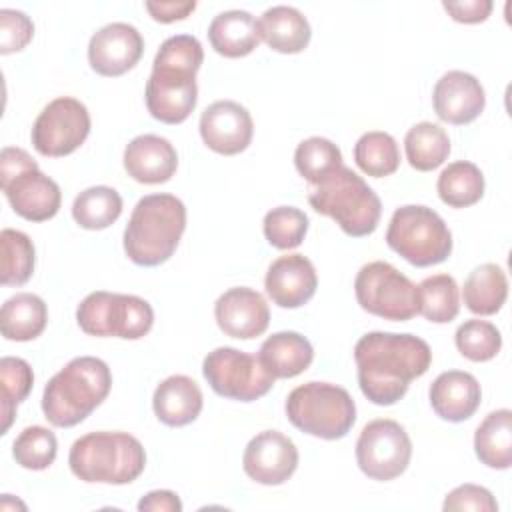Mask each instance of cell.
<instances>
[{"instance_id": "cell-1", "label": "cell", "mask_w": 512, "mask_h": 512, "mask_svg": "<svg viewBox=\"0 0 512 512\" xmlns=\"http://www.w3.org/2000/svg\"><path fill=\"white\" fill-rule=\"evenodd\" d=\"M358 386L378 406H392L404 398L412 380L424 376L432 364L426 340L414 334L368 332L354 346Z\"/></svg>"}, {"instance_id": "cell-2", "label": "cell", "mask_w": 512, "mask_h": 512, "mask_svg": "<svg viewBox=\"0 0 512 512\" xmlns=\"http://www.w3.org/2000/svg\"><path fill=\"white\" fill-rule=\"evenodd\" d=\"M202 60V44L190 34H176L162 42L146 82V108L152 118L180 124L192 114L198 100L196 72Z\"/></svg>"}, {"instance_id": "cell-3", "label": "cell", "mask_w": 512, "mask_h": 512, "mask_svg": "<svg viewBox=\"0 0 512 512\" xmlns=\"http://www.w3.org/2000/svg\"><path fill=\"white\" fill-rule=\"evenodd\" d=\"M110 388L112 374L104 360L94 356L72 358L44 386V418L52 426L72 428L106 400Z\"/></svg>"}, {"instance_id": "cell-4", "label": "cell", "mask_w": 512, "mask_h": 512, "mask_svg": "<svg viewBox=\"0 0 512 512\" xmlns=\"http://www.w3.org/2000/svg\"><path fill=\"white\" fill-rule=\"evenodd\" d=\"M186 230V206L174 194L140 198L124 228V252L138 266L164 264Z\"/></svg>"}, {"instance_id": "cell-5", "label": "cell", "mask_w": 512, "mask_h": 512, "mask_svg": "<svg viewBox=\"0 0 512 512\" xmlns=\"http://www.w3.org/2000/svg\"><path fill=\"white\" fill-rule=\"evenodd\" d=\"M70 470L90 484H130L146 466L142 442L128 432H88L68 454Z\"/></svg>"}, {"instance_id": "cell-6", "label": "cell", "mask_w": 512, "mask_h": 512, "mask_svg": "<svg viewBox=\"0 0 512 512\" xmlns=\"http://www.w3.org/2000/svg\"><path fill=\"white\" fill-rule=\"evenodd\" d=\"M310 206L336 220V224L352 238H362L378 228L382 202L378 194L352 168L340 166L320 184L310 188Z\"/></svg>"}, {"instance_id": "cell-7", "label": "cell", "mask_w": 512, "mask_h": 512, "mask_svg": "<svg viewBox=\"0 0 512 512\" xmlns=\"http://www.w3.org/2000/svg\"><path fill=\"white\" fill-rule=\"evenodd\" d=\"M290 424L322 440L344 438L356 422V404L350 392L330 382L296 386L284 404Z\"/></svg>"}, {"instance_id": "cell-8", "label": "cell", "mask_w": 512, "mask_h": 512, "mask_svg": "<svg viewBox=\"0 0 512 512\" xmlns=\"http://www.w3.org/2000/svg\"><path fill=\"white\" fill-rule=\"evenodd\" d=\"M0 186L12 210L30 222L58 214L62 194L58 184L40 172L36 160L22 148L6 146L0 154Z\"/></svg>"}, {"instance_id": "cell-9", "label": "cell", "mask_w": 512, "mask_h": 512, "mask_svg": "<svg viewBox=\"0 0 512 512\" xmlns=\"http://www.w3.org/2000/svg\"><path fill=\"white\" fill-rule=\"evenodd\" d=\"M386 244L406 262L418 268L444 262L452 252V232L438 212L420 204L394 210Z\"/></svg>"}, {"instance_id": "cell-10", "label": "cell", "mask_w": 512, "mask_h": 512, "mask_svg": "<svg viewBox=\"0 0 512 512\" xmlns=\"http://www.w3.org/2000/svg\"><path fill=\"white\" fill-rule=\"evenodd\" d=\"M76 322L90 336L138 340L150 332L154 310L140 296L96 290L78 304Z\"/></svg>"}, {"instance_id": "cell-11", "label": "cell", "mask_w": 512, "mask_h": 512, "mask_svg": "<svg viewBox=\"0 0 512 512\" xmlns=\"http://www.w3.org/2000/svg\"><path fill=\"white\" fill-rule=\"evenodd\" d=\"M354 292L362 310L384 320L406 322L418 314V286L384 260L358 270Z\"/></svg>"}, {"instance_id": "cell-12", "label": "cell", "mask_w": 512, "mask_h": 512, "mask_svg": "<svg viewBox=\"0 0 512 512\" xmlns=\"http://www.w3.org/2000/svg\"><path fill=\"white\" fill-rule=\"evenodd\" d=\"M202 374L218 396L240 402L262 398L276 380L258 356L232 346H220L208 352L202 362Z\"/></svg>"}, {"instance_id": "cell-13", "label": "cell", "mask_w": 512, "mask_h": 512, "mask_svg": "<svg viewBox=\"0 0 512 512\" xmlns=\"http://www.w3.org/2000/svg\"><path fill=\"white\" fill-rule=\"evenodd\" d=\"M412 458V442L404 426L390 418L368 422L356 440L358 468L372 480L388 482L404 474Z\"/></svg>"}, {"instance_id": "cell-14", "label": "cell", "mask_w": 512, "mask_h": 512, "mask_svg": "<svg viewBox=\"0 0 512 512\" xmlns=\"http://www.w3.org/2000/svg\"><path fill=\"white\" fill-rule=\"evenodd\" d=\"M90 134L88 108L72 98L60 96L48 102L34 120L30 140L38 154L60 158L78 150Z\"/></svg>"}, {"instance_id": "cell-15", "label": "cell", "mask_w": 512, "mask_h": 512, "mask_svg": "<svg viewBox=\"0 0 512 512\" xmlns=\"http://www.w3.org/2000/svg\"><path fill=\"white\" fill-rule=\"evenodd\" d=\"M242 468L258 484H284L298 468V448L286 434L264 430L246 444Z\"/></svg>"}, {"instance_id": "cell-16", "label": "cell", "mask_w": 512, "mask_h": 512, "mask_svg": "<svg viewBox=\"0 0 512 512\" xmlns=\"http://www.w3.org/2000/svg\"><path fill=\"white\" fill-rule=\"evenodd\" d=\"M144 52L140 32L126 22H112L96 30L88 44V62L100 76H122L132 70Z\"/></svg>"}, {"instance_id": "cell-17", "label": "cell", "mask_w": 512, "mask_h": 512, "mask_svg": "<svg viewBox=\"0 0 512 512\" xmlns=\"http://www.w3.org/2000/svg\"><path fill=\"white\" fill-rule=\"evenodd\" d=\"M202 142L224 156L244 152L254 134L250 112L234 100H216L200 116Z\"/></svg>"}, {"instance_id": "cell-18", "label": "cell", "mask_w": 512, "mask_h": 512, "mask_svg": "<svg viewBox=\"0 0 512 512\" xmlns=\"http://www.w3.org/2000/svg\"><path fill=\"white\" fill-rule=\"evenodd\" d=\"M214 318L226 336L250 340L266 332L270 324V308L260 292L236 286L216 300Z\"/></svg>"}, {"instance_id": "cell-19", "label": "cell", "mask_w": 512, "mask_h": 512, "mask_svg": "<svg viewBox=\"0 0 512 512\" xmlns=\"http://www.w3.org/2000/svg\"><path fill=\"white\" fill-rule=\"evenodd\" d=\"M432 104L440 120L462 126L470 124L482 114L486 106V94L476 76L464 70H450L436 82Z\"/></svg>"}, {"instance_id": "cell-20", "label": "cell", "mask_w": 512, "mask_h": 512, "mask_svg": "<svg viewBox=\"0 0 512 512\" xmlns=\"http://www.w3.org/2000/svg\"><path fill=\"white\" fill-rule=\"evenodd\" d=\"M264 288L276 306L300 308L318 288L314 264L304 254L280 256L268 266Z\"/></svg>"}, {"instance_id": "cell-21", "label": "cell", "mask_w": 512, "mask_h": 512, "mask_svg": "<svg viewBox=\"0 0 512 512\" xmlns=\"http://www.w3.org/2000/svg\"><path fill=\"white\" fill-rule=\"evenodd\" d=\"M176 168V148L158 134H140L124 150V170L140 184L168 182Z\"/></svg>"}, {"instance_id": "cell-22", "label": "cell", "mask_w": 512, "mask_h": 512, "mask_svg": "<svg viewBox=\"0 0 512 512\" xmlns=\"http://www.w3.org/2000/svg\"><path fill=\"white\" fill-rule=\"evenodd\" d=\"M432 410L448 422L468 420L480 406L482 390L478 380L464 370H448L430 384Z\"/></svg>"}, {"instance_id": "cell-23", "label": "cell", "mask_w": 512, "mask_h": 512, "mask_svg": "<svg viewBox=\"0 0 512 512\" xmlns=\"http://www.w3.org/2000/svg\"><path fill=\"white\" fill-rule=\"evenodd\" d=\"M202 390L184 374H174L162 380L152 396V408L156 418L172 428L194 422L202 412Z\"/></svg>"}, {"instance_id": "cell-24", "label": "cell", "mask_w": 512, "mask_h": 512, "mask_svg": "<svg viewBox=\"0 0 512 512\" xmlns=\"http://www.w3.org/2000/svg\"><path fill=\"white\" fill-rule=\"evenodd\" d=\"M210 46L224 58L248 56L260 44L258 20L246 10H226L208 26Z\"/></svg>"}, {"instance_id": "cell-25", "label": "cell", "mask_w": 512, "mask_h": 512, "mask_svg": "<svg viewBox=\"0 0 512 512\" xmlns=\"http://www.w3.org/2000/svg\"><path fill=\"white\" fill-rule=\"evenodd\" d=\"M260 40L280 54H298L310 44V24L306 16L292 6H272L258 20Z\"/></svg>"}, {"instance_id": "cell-26", "label": "cell", "mask_w": 512, "mask_h": 512, "mask_svg": "<svg viewBox=\"0 0 512 512\" xmlns=\"http://www.w3.org/2000/svg\"><path fill=\"white\" fill-rule=\"evenodd\" d=\"M258 358L274 378H294L312 364L314 350L306 336L284 330L262 342Z\"/></svg>"}, {"instance_id": "cell-27", "label": "cell", "mask_w": 512, "mask_h": 512, "mask_svg": "<svg viewBox=\"0 0 512 512\" xmlns=\"http://www.w3.org/2000/svg\"><path fill=\"white\" fill-rule=\"evenodd\" d=\"M48 322L44 300L30 292H20L2 304L0 330L6 340L28 342L38 338Z\"/></svg>"}, {"instance_id": "cell-28", "label": "cell", "mask_w": 512, "mask_h": 512, "mask_svg": "<svg viewBox=\"0 0 512 512\" xmlns=\"http://www.w3.org/2000/svg\"><path fill=\"white\" fill-rule=\"evenodd\" d=\"M474 452L482 464L496 470L512 466V412H490L474 432Z\"/></svg>"}, {"instance_id": "cell-29", "label": "cell", "mask_w": 512, "mask_h": 512, "mask_svg": "<svg viewBox=\"0 0 512 512\" xmlns=\"http://www.w3.org/2000/svg\"><path fill=\"white\" fill-rule=\"evenodd\" d=\"M462 298L472 314H496L508 298V278L504 270L492 262L476 266L464 282Z\"/></svg>"}, {"instance_id": "cell-30", "label": "cell", "mask_w": 512, "mask_h": 512, "mask_svg": "<svg viewBox=\"0 0 512 512\" xmlns=\"http://www.w3.org/2000/svg\"><path fill=\"white\" fill-rule=\"evenodd\" d=\"M406 160L414 170L430 172L444 164L450 154V138L446 130L432 122L414 124L404 138Z\"/></svg>"}, {"instance_id": "cell-31", "label": "cell", "mask_w": 512, "mask_h": 512, "mask_svg": "<svg viewBox=\"0 0 512 512\" xmlns=\"http://www.w3.org/2000/svg\"><path fill=\"white\" fill-rule=\"evenodd\" d=\"M440 200L450 208L476 204L484 194V176L474 162L458 160L448 164L436 182Z\"/></svg>"}, {"instance_id": "cell-32", "label": "cell", "mask_w": 512, "mask_h": 512, "mask_svg": "<svg viewBox=\"0 0 512 512\" xmlns=\"http://www.w3.org/2000/svg\"><path fill=\"white\" fill-rule=\"evenodd\" d=\"M122 214V196L110 186H90L72 204V218L86 230H104Z\"/></svg>"}, {"instance_id": "cell-33", "label": "cell", "mask_w": 512, "mask_h": 512, "mask_svg": "<svg viewBox=\"0 0 512 512\" xmlns=\"http://www.w3.org/2000/svg\"><path fill=\"white\" fill-rule=\"evenodd\" d=\"M460 312L458 284L450 274H434L418 284V314L428 322L446 324Z\"/></svg>"}, {"instance_id": "cell-34", "label": "cell", "mask_w": 512, "mask_h": 512, "mask_svg": "<svg viewBox=\"0 0 512 512\" xmlns=\"http://www.w3.org/2000/svg\"><path fill=\"white\" fill-rule=\"evenodd\" d=\"M354 160L364 174L372 178H382L398 170L400 150L396 140L388 132L372 130L364 132L358 138L354 146Z\"/></svg>"}, {"instance_id": "cell-35", "label": "cell", "mask_w": 512, "mask_h": 512, "mask_svg": "<svg viewBox=\"0 0 512 512\" xmlns=\"http://www.w3.org/2000/svg\"><path fill=\"white\" fill-rule=\"evenodd\" d=\"M294 166L310 186H316L342 166V152L332 140L310 136L298 144Z\"/></svg>"}, {"instance_id": "cell-36", "label": "cell", "mask_w": 512, "mask_h": 512, "mask_svg": "<svg viewBox=\"0 0 512 512\" xmlns=\"http://www.w3.org/2000/svg\"><path fill=\"white\" fill-rule=\"evenodd\" d=\"M2 248V272L0 280L4 286H22L34 272V244L28 234L12 228L0 232Z\"/></svg>"}, {"instance_id": "cell-37", "label": "cell", "mask_w": 512, "mask_h": 512, "mask_svg": "<svg viewBox=\"0 0 512 512\" xmlns=\"http://www.w3.org/2000/svg\"><path fill=\"white\" fill-rule=\"evenodd\" d=\"M34 384L32 368L18 356H4L0 360V390H2V434L8 432L16 408L30 394Z\"/></svg>"}, {"instance_id": "cell-38", "label": "cell", "mask_w": 512, "mask_h": 512, "mask_svg": "<svg viewBox=\"0 0 512 512\" xmlns=\"http://www.w3.org/2000/svg\"><path fill=\"white\" fill-rule=\"evenodd\" d=\"M454 342L464 358L472 362H488L500 352L502 334L492 322L472 318L458 326Z\"/></svg>"}, {"instance_id": "cell-39", "label": "cell", "mask_w": 512, "mask_h": 512, "mask_svg": "<svg viewBox=\"0 0 512 512\" xmlns=\"http://www.w3.org/2000/svg\"><path fill=\"white\" fill-rule=\"evenodd\" d=\"M56 452V436L46 426L24 428L12 444V456L16 464L26 470H46L56 460Z\"/></svg>"}, {"instance_id": "cell-40", "label": "cell", "mask_w": 512, "mask_h": 512, "mask_svg": "<svg viewBox=\"0 0 512 512\" xmlns=\"http://www.w3.org/2000/svg\"><path fill=\"white\" fill-rule=\"evenodd\" d=\"M262 230L270 246L278 250H290L302 244L308 232V216L300 208L278 206L266 212Z\"/></svg>"}, {"instance_id": "cell-41", "label": "cell", "mask_w": 512, "mask_h": 512, "mask_svg": "<svg viewBox=\"0 0 512 512\" xmlns=\"http://www.w3.org/2000/svg\"><path fill=\"white\" fill-rule=\"evenodd\" d=\"M32 36L34 24L24 12L10 8L0 10V54L20 52L28 46Z\"/></svg>"}, {"instance_id": "cell-42", "label": "cell", "mask_w": 512, "mask_h": 512, "mask_svg": "<svg viewBox=\"0 0 512 512\" xmlns=\"http://www.w3.org/2000/svg\"><path fill=\"white\" fill-rule=\"evenodd\" d=\"M442 508L448 512L454 510H472V512H496L498 502L492 492L478 484H462L446 494Z\"/></svg>"}, {"instance_id": "cell-43", "label": "cell", "mask_w": 512, "mask_h": 512, "mask_svg": "<svg viewBox=\"0 0 512 512\" xmlns=\"http://www.w3.org/2000/svg\"><path fill=\"white\" fill-rule=\"evenodd\" d=\"M444 10L452 16V20L462 22V24H478L484 22L494 4L492 0H464V2H442Z\"/></svg>"}, {"instance_id": "cell-44", "label": "cell", "mask_w": 512, "mask_h": 512, "mask_svg": "<svg viewBox=\"0 0 512 512\" xmlns=\"http://www.w3.org/2000/svg\"><path fill=\"white\" fill-rule=\"evenodd\" d=\"M144 6L156 22L170 24L176 20H184L190 12H194L196 2H146Z\"/></svg>"}, {"instance_id": "cell-45", "label": "cell", "mask_w": 512, "mask_h": 512, "mask_svg": "<svg viewBox=\"0 0 512 512\" xmlns=\"http://www.w3.org/2000/svg\"><path fill=\"white\" fill-rule=\"evenodd\" d=\"M140 512H180L182 502L172 490H152L138 502Z\"/></svg>"}]
</instances>
